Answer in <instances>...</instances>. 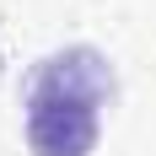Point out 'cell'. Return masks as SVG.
<instances>
[{
    "mask_svg": "<svg viewBox=\"0 0 156 156\" xmlns=\"http://www.w3.org/2000/svg\"><path fill=\"white\" fill-rule=\"evenodd\" d=\"M27 102H76V108H108L113 102V65L97 48L76 43L32 65L27 76Z\"/></svg>",
    "mask_w": 156,
    "mask_h": 156,
    "instance_id": "6da1fadb",
    "label": "cell"
},
{
    "mask_svg": "<svg viewBox=\"0 0 156 156\" xmlns=\"http://www.w3.org/2000/svg\"><path fill=\"white\" fill-rule=\"evenodd\" d=\"M27 145L32 156H92L97 113L76 102H27Z\"/></svg>",
    "mask_w": 156,
    "mask_h": 156,
    "instance_id": "7a4b0ae2",
    "label": "cell"
}]
</instances>
